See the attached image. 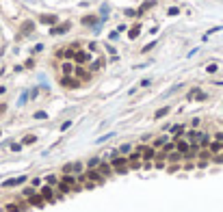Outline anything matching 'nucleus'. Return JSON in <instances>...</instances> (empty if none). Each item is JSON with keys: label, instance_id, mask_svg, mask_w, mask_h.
Here are the masks:
<instances>
[{"label": "nucleus", "instance_id": "obj_16", "mask_svg": "<svg viewBox=\"0 0 223 212\" xmlns=\"http://www.w3.org/2000/svg\"><path fill=\"white\" fill-rule=\"evenodd\" d=\"M167 158H169V162H171V164H178V162H180V160L184 158V156H182L180 152H171L169 156H167Z\"/></svg>", "mask_w": 223, "mask_h": 212}, {"label": "nucleus", "instance_id": "obj_34", "mask_svg": "<svg viewBox=\"0 0 223 212\" xmlns=\"http://www.w3.org/2000/svg\"><path fill=\"white\" fill-rule=\"evenodd\" d=\"M35 117H37V119H45V117H48V115H45L43 110H39V113H35Z\"/></svg>", "mask_w": 223, "mask_h": 212}, {"label": "nucleus", "instance_id": "obj_15", "mask_svg": "<svg viewBox=\"0 0 223 212\" xmlns=\"http://www.w3.org/2000/svg\"><path fill=\"white\" fill-rule=\"evenodd\" d=\"M22 182H26V178L24 176H20V178H11V180H7L2 186L4 188H9V186H17V184H22Z\"/></svg>", "mask_w": 223, "mask_h": 212}, {"label": "nucleus", "instance_id": "obj_36", "mask_svg": "<svg viewBox=\"0 0 223 212\" xmlns=\"http://www.w3.org/2000/svg\"><path fill=\"white\" fill-rule=\"evenodd\" d=\"M11 150H13V152H20V150H22V143H20V145L13 143V145H11Z\"/></svg>", "mask_w": 223, "mask_h": 212}, {"label": "nucleus", "instance_id": "obj_13", "mask_svg": "<svg viewBox=\"0 0 223 212\" xmlns=\"http://www.w3.org/2000/svg\"><path fill=\"white\" fill-rule=\"evenodd\" d=\"M69 28H72V22H63V24H59V26H52L50 33H52V35H65Z\"/></svg>", "mask_w": 223, "mask_h": 212}, {"label": "nucleus", "instance_id": "obj_40", "mask_svg": "<svg viewBox=\"0 0 223 212\" xmlns=\"http://www.w3.org/2000/svg\"><path fill=\"white\" fill-rule=\"evenodd\" d=\"M0 113H4V104H2V106H0Z\"/></svg>", "mask_w": 223, "mask_h": 212}, {"label": "nucleus", "instance_id": "obj_9", "mask_svg": "<svg viewBox=\"0 0 223 212\" xmlns=\"http://www.w3.org/2000/svg\"><path fill=\"white\" fill-rule=\"evenodd\" d=\"M74 76H76L80 82H89V80H91V71H87L82 65H76V71H74Z\"/></svg>", "mask_w": 223, "mask_h": 212}, {"label": "nucleus", "instance_id": "obj_3", "mask_svg": "<svg viewBox=\"0 0 223 212\" xmlns=\"http://www.w3.org/2000/svg\"><path fill=\"white\" fill-rule=\"evenodd\" d=\"M39 193H41V197L45 199V204H54L57 199H63V195H61V193L54 188V186H50V184L41 186V190H39Z\"/></svg>", "mask_w": 223, "mask_h": 212}, {"label": "nucleus", "instance_id": "obj_28", "mask_svg": "<svg viewBox=\"0 0 223 212\" xmlns=\"http://www.w3.org/2000/svg\"><path fill=\"white\" fill-rule=\"evenodd\" d=\"M45 182H48L50 186H57V184H59V178H57V176H48V178H45Z\"/></svg>", "mask_w": 223, "mask_h": 212}, {"label": "nucleus", "instance_id": "obj_14", "mask_svg": "<svg viewBox=\"0 0 223 212\" xmlns=\"http://www.w3.org/2000/svg\"><path fill=\"white\" fill-rule=\"evenodd\" d=\"M189 100H206V93L199 89H191L189 91Z\"/></svg>", "mask_w": 223, "mask_h": 212}, {"label": "nucleus", "instance_id": "obj_18", "mask_svg": "<svg viewBox=\"0 0 223 212\" xmlns=\"http://www.w3.org/2000/svg\"><path fill=\"white\" fill-rule=\"evenodd\" d=\"M57 20H59L57 15H41V17H39L41 24H57Z\"/></svg>", "mask_w": 223, "mask_h": 212}, {"label": "nucleus", "instance_id": "obj_30", "mask_svg": "<svg viewBox=\"0 0 223 212\" xmlns=\"http://www.w3.org/2000/svg\"><path fill=\"white\" fill-rule=\"evenodd\" d=\"M102 63H104L102 59H100V61H93V63H91V71H98V69L102 67Z\"/></svg>", "mask_w": 223, "mask_h": 212}, {"label": "nucleus", "instance_id": "obj_32", "mask_svg": "<svg viewBox=\"0 0 223 212\" xmlns=\"http://www.w3.org/2000/svg\"><path fill=\"white\" fill-rule=\"evenodd\" d=\"M35 193H37L35 186H33V188H26V190H24V197H31V195H35Z\"/></svg>", "mask_w": 223, "mask_h": 212}, {"label": "nucleus", "instance_id": "obj_8", "mask_svg": "<svg viewBox=\"0 0 223 212\" xmlns=\"http://www.w3.org/2000/svg\"><path fill=\"white\" fill-rule=\"evenodd\" d=\"M26 204H28V206H33V208H41V206L45 204V199L41 197V193H35V195L26 197Z\"/></svg>", "mask_w": 223, "mask_h": 212}, {"label": "nucleus", "instance_id": "obj_6", "mask_svg": "<svg viewBox=\"0 0 223 212\" xmlns=\"http://www.w3.org/2000/svg\"><path fill=\"white\" fill-rule=\"evenodd\" d=\"M128 164H130V169H141V167H143V158H141V154H139V152H130V156H128Z\"/></svg>", "mask_w": 223, "mask_h": 212}, {"label": "nucleus", "instance_id": "obj_39", "mask_svg": "<svg viewBox=\"0 0 223 212\" xmlns=\"http://www.w3.org/2000/svg\"><path fill=\"white\" fill-rule=\"evenodd\" d=\"M217 141H219V143H223V132H219V134H217Z\"/></svg>", "mask_w": 223, "mask_h": 212}, {"label": "nucleus", "instance_id": "obj_12", "mask_svg": "<svg viewBox=\"0 0 223 212\" xmlns=\"http://www.w3.org/2000/svg\"><path fill=\"white\" fill-rule=\"evenodd\" d=\"M89 61H91V57L85 50H78L76 54H74V63H76V65H85V63H89Z\"/></svg>", "mask_w": 223, "mask_h": 212}, {"label": "nucleus", "instance_id": "obj_25", "mask_svg": "<svg viewBox=\"0 0 223 212\" xmlns=\"http://www.w3.org/2000/svg\"><path fill=\"white\" fill-rule=\"evenodd\" d=\"M119 156H130V152H132V147H130V145H122V147H119Z\"/></svg>", "mask_w": 223, "mask_h": 212}, {"label": "nucleus", "instance_id": "obj_10", "mask_svg": "<svg viewBox=\"0 0 223 212\" xmlns=\"http://www.w3.org/2000/svg\"><path fill=\"white\" fill-rule=\"evenodd\" d=\"M98 171L102 173V178H104V180H108V178L115 173V171H113V167H110V162H106V160L98 164Z\"/></svg>", "mask_w": 223, "mask_h": 212}, {"label": "nucleus", "instance_id": "obj_17", "mask_svg": "<svg viewBox=\"0 0 223 212\" xmlns=\"http://www.w3.org/2000/svg\"><path fill=\"white\" fill-rule=\"evenodd\" d=\"M208 150H210V154H219V152H223V143L215 141V143H210V145H208Z\"/></svg>", "mask_w": 223, "mask_h": 212}, {"label": "nucleus", "instance_id": "obj_35", "mask_svg": "<svg viewBox=\"0 0 223 212\" xmlns=\"http://www.w3.org/2000/svg\"><path fill=\"white\" fill-rule=\"evenodd\" d=\"M178 13H180L178 7H171V9H169V15H178Z\"/></svg>", "mask_w": 223, "mask_h": 212}, {"label": "nucleus", "instance_id": "obj_4", "mask_svg": "<svg viewBox=\"0 0 223 212\" xmlns=\"http://www.w3.org/2000/svg\"><path fill=\"white\" fill-rule=\"evenodd\" d=\"M136 152L141 154L143 162H154V160H156V154H158V150H156V147H152V145H139Z\"/></svg>", "mask_w": 223, "mask_h": 212}, {"label": "nucleus", "instance_id": "obj_22", "mask_svg": "<svg viewBox=\"0 0 223 212\" xmlns=\"http://www.w3.org/2000/svg\"><path fill=\"white\" fill-rule=\"evenodd\" d=\"M33 28H35V24H33V22H24V24H22V35H31Z\"/></svg>", "mask_w": 223, "mask_h": 212}, {"label": "nucleus", "instance_id": "obj_31", "mask_svg": "<svg viewBox=\"0 0 223 212\" xmlns=\"http://www.w3.org/2000/svg\"><path fill=\"white\" fill-rule=\"evenodd\" d=\"M152 7H154V2L150 0V2H145V4H143L141 9H139V13H143V11H147V9H152Z\"/></svg>", "mask_w": 223, "mask_h": 212}, {"label": "nucleus", "instance_id": "obj_11", "mask_svg": "<svg viewBox=\"0 0 223 212\" xmlns=\"http://www.w3.org/2000/svg\"><path fill=\"white\" fill-rule=\"evenodd\" d=\"M61 71H63V76H74V71H76V63H74V61H63L61 63Z\"/></svg>", "mask_w": 223, "mask_h": 212}, {"label": "nucleus", "instance_id": "obj_20", "mask_svg": "<svg viewBox=\"0 0 223 212\" xmlns=\"http://www.w3.org/2000/svg\"><path fill=\"white\" fill-rule=\"evenodd\" d=\"M139 33H141V24H134L132 28H130L128 37H130V39H136V37H139Z\"/></svg>", "mask_w": 223, "mask_h": 212}, {"label": "nucleus", "instance_id": "obj_19", "mask_svg": "<svg viewBox=\"0 0 223 212\" xmlns=\"http://www.w3.org/2000/svg\"><path fill=\"white\" fill-rule=\"evenodd\" d=\"M82 24H85V26H95L98 24V17L95 15H85V17H82Z\"/></svg>", "mask_w": 223, "mask_h": 212}, {"label": "nucleus", "instance_id": "obj_24", "mask_svg": "<svg viewBox=\"0 0 223 212\" xmlns=\"http://www.w3.org/2000/svg\"><path fill=\"white\" fill-rule=\"evenodd\" d=\"M165 143H169V141H167V136H158V139L154 141V145H152V147H156V150H160V147H163Z\"/></svg>", "mask_w": 223, "mask_h": 212}, {"label": "nucleus", "instance_id": "obj_37", "mask_svg": "<svg viewBox=\"0 0 223 212\" xmlns=\"http://www.w3.org/2000/svg\"><path fill=\"white\" fill-rule=\"evenodd\" d=\"M154 45H156V43H147V45H145V48H143V52H150V50L154 48Z\"/></svg>", "mask_w": 223, "mask_h": 212}, {"label": "nucleus", "instance_id": "obj_23", "mask_svg": "<svg viewBox=\"0 0 223 212\" xmlns=\"http://www.w3.org/2000/svg\"><path fill=\"white\" fill-rule=\"evenodd\" d=\"M171 132H173V136H175V141L182 136V132H184V126H171Z\"/></svg>", "mask_w": 223, "mask_h": 212}, {"label": "nucleus", "instance_id": "obj_2", "mask_svg": "<svg viewBox=\"0 0 223 212\" xmlns=\"http://www.w3.org/2000/svg\"><path fill=\"white\" fill-rule=\"evenodd\" d=\"M110 167H113L115 173L119 176H124V173L130 171V164H128V156H115L113 160H110Z\"/></svg>", "mask_w": 223, "mask_h": 212}, {"label": "nucleus", "instance_id": "obj_1", "mask_svg": "<svg viewBox=\"0 0 223 212\" xmlns=\"http://www.w3.org/2000/svg\"><path fill=\"white\" fill-rule=\"evenodd\" d=\"M102 182H104V178H102V173L98 169H87V173H85V188H93V186H98V184H102Z\"/></svg>", "mask_w": 223, "mask_h": 212}, {"label": "nucleus", "instance_id": "obj_38", "mask_svg": "<svg viewBox=\"0 0 223 212\" xmlns=\"http://www.w3.org/2000/svg\"><path fill=\"white\" fill-rule=\"evenodd\" d=\"M33 186H35V188H37V186H41V180H39V178H35V180H33Z\"/></svg>", "mask_w": 223, "mask_h": 212}, {"label": "nucleus", "instance_id": "obj_29", "mask_svg": "<svg viewBox=\"0 0 223 212\" xmlns=\"http://www.w3.org/2000/svg\"><path fill=\"white\" fill-rule=\"evenodd\" d=\"M169 110H171L169 106H165V108H160V110H156V119H158V117H165L167 113H169Z\"/></svg>", "mask_w": 223, "mask_h": 212}, {"label": "nucleus", "instance_id": "obj_5", "mask_svg": "<svg viewBox=\"0 0 223 212\" xmlns=\"http://www.w3.org/2000/svg\"><path fill=\"white\" fill-rule=\"evenodd\" d=\"M175 152H180L184 158H193V156H191V143L184 141V139H178V141H175Z\"/></svg>", "mask_w": 223, "mask_h": 212}, {"label": "nucleus", "instance_id": "obj_26", "mask_svg": "<svg viewBox=\"0 0 223 212\" xmlns=\"http://www.w3.org/2000/svg\"><path fill=\"white\" fill-rule=\"evenodd\" d=\"M102 160L100 158H91L89 162H87V169H98V164H100Z\"/></svg>", "mask_w": 223, "mask_h": 212}, {"label": "nucleus", "instance_id": "obj_27", "mask_svg": "<svg viewBox=\"0 0 223 212\" xmlns=\"http://www.w3.org/2000/svg\"><path fill=\"white\" fill-rule=\"evenodd\" d=\"M35 141H37V136H35V134H28V136H24L22 145H31V143H35Z\"/></svg>", "mask_w": 223, "mask_h": 212}, {"label": "nucleus", "instance_id": "obj_7", "mask_svg": "<svg viewBox=\"0 0 223 212\" xmlns=\"http://www.w3.org/2000/svg\"><path fill=\"white\" fill-rule=\"evenodd\" d=\"M61 85H63L65 89H78L82 82H80L76 76H63V78H61Z\"/></svg>", "mask_w": 223, "mask_h": 212}, {"label": "nucleus", "instance_id": "obj_33", "mask_svg": "<svg viewBox=\"0 0 223 212\" xmlns=\"http://www.w3.org/2000/svg\"><path fill=\"white\" fill-rule=\"evenodd\" d=\"M206 69H208V74H215V71H217V65H215V63H212V65H208Z\"/></svg>", "mask_w": 223, "mask_h": 212}, {"label": "nucleus", "instance_id": "obj_21", "mask_svg": "<svg viewBox=\"0 0 223 212\" xmlns=\"http://www.w3.org/2000/svg\"><path fill=\"white\" fill-rule=\"evenodd\" d=\"M160 152H165L167 156H169L171 152H175V141H173V143H165V145L160 147Z\"/></svg>", "mask_w": 223, "mask_h": 212}]
</instances>
